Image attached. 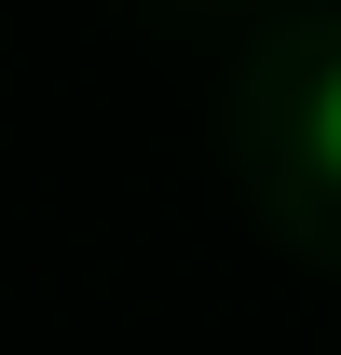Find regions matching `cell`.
Wrapping results in <instances>:
<instances>
[{
    "label": "cell",
    "instance_id": "cell-1",
    "mask_svg": "<svg viewBox=\"0 0 341 355\" xmlns=\"http://www.w3.org/2000/svg\"><path fill=\"white\" fill-rule=\"evenodd\" d=\"M314 150H328V178H341V69L314 83Z\"/></svg>",
    "mask_w": 341,
    "mask_h": 355
}]
</instances>
